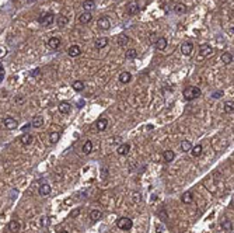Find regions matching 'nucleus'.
<instances>
[{"instance_id":"nucleus-25","label":"nucleus","mask_w":234,"mask_h":233,"mask_svg":"<svg viewBox=\"0 0 234 233\" xmlns=\"http://www.w3.org/2000/svg\"><path fill=\"white\" fill-rule=\"evenodd\" d=\"M82 150L84 154H90L91 150H93V142H91V140H86L83 148H82Z\"/></svg>"},{"instance_id":"nucleus-17","label":"nucleus","mask_w":234,"mask_h":233,"mask_svg":"<svg viewBox=\"0 0 234 233\" xmlns=\"http://www.w3.org/2000/svg\"><path fill=\"white\" fill-rule=\"evenodd\" d=\"M174 11L177 14H180V16H182V14H185L186 11H188V8H186V6L182 4V3H177V4L174 6Z\"/></svg>"},{"instance_id":"nucleus-14","label":"nucleus","mask_w":234,"mask_h":233,"mask_svg":"<svg viewBox=\"0 0 234 233\" xmlns=\"http://www.w3.org/2000/svg\"><path fill=\"white\" fill-rule=\"evenodd\" d=\"M129 150H130V145H129V143H122V145L116 149L118 154H121V156H126V154L129 153Z\"/></svg>"},{"instance_id":"nucleus-26","label":"nucleus","mask_w":234,"mask_h":233,"mask_svg":"<svg viewBox=\"0 0 234 233\" xmlns=\"http://www.w3.org/2000/svg\"><path fill=\"white\" fill-rule=\"evenodd\" d=\"M224 112H227V114H231V112H234V100H228L224 103Z\"/></svg>"},{"instance_id":"nucleus-35","label":"nucleus","mask_w":234,"mask_h":233,"mask_svg":"<svg viewBox=\"0 0 234 233\" xmlns=\"http://www.w3.org/2000/svg\"><path fill=\"white\" fill-rule=\"evenodd\" d=\"M59 138H60L59 132H52V133L49 135V143H51V145H55V143H58Z\"/></svg>"},{"instance_id":"nucleus-21","label":"nucleus","mask_w":234,"mask_h":233,"mask_svg":"<svg viewBox=\"0 0 234 233\" xmlns=\"http://www.w3.org/2000/svg\"><path fill=\"white\" fill-rule=\"evenodd\" d=\"M59 112H62V114H69V112H70V104H69L68 101L59 103Z\"/></svg>"},{"instance_id":"nucleus-47","label":"nucleus","mask_w":234,"mask_h":233,"mask_svg":"<svg viewBox=\"0 0 234 233\" xmlns=\"http://www.w3.org/2000/svg\"><path fill=\"white\" fill-rule=\"evenodd\" d=\"M228 32H230L231 35H234V28H230V30H228Z\"/></svg>"},{"instance_id":"nucleus-12","label":"nucleus","mask_w":234,"mask_h":233,"mask_svg":"<svg viewBox=\"0 0 234 233\" xmlns=\"http://www.w3.org/2000/svg\"><path fill=\"white\" fill-rule=\"evenodd\" d=\"M154 46L157 48L158 51H163L167 48V39L164 38V36H160V38H157V41L154 42Z\"/></svg>"},{"instance_id":"nucleus-42","label":"nucleus","mask_w":234,"mask_h":233,"mask_svg":"<svg viewBox=\"0 0 234 233\" xmlns=\"http://www.w3.org/2000/svg\"><path fill=\"white\" fill-rule=\"evenodd\" d=\"M30 75L32 76V77H40L41 76V69H34V70H31V73H30Z\"/></svg>"},{"instance_id":"nucleus-18","label":"nucleus","mask_w":234,"mask_h":233,"mask_svg":"<svg viewBox=\"0 0 234 233\" xmlns=\"http://www.w3.org/2000/svg\"><path fill=\"white\" fill-rule=\"evenodd\" d=\"M91 18H93V16L90 14V11H86V13L80 14L79 21L82 22V24H87V22H90V21H91Z\"/></svg>"},{"instance_id":"nucleus-30","label":"nucleus","mask_w":234,"mask_h":233,"mask_svg":"<svg viewBox=\"0 0 234 233\" xmlns=\"http://www.w3.org/2000/svg\"><path fill=\"white\" fill-rule=\"evenodd\" d=\"M191 153H192V156H194V157H199L200 154L203 153V148H202V145H196V146H194V148H192V150H191Z\"/></svg>"},{"instance_id":"nucleus-6","label":"nucleus","mask_w":234,"mask_h":233,"mask_svg":"<svg viewBox=\"0 0 234 233\" xmlns=\"http://www.w3.org/2000/svg\"><path fill=\"white\" fill-rule=\"evenodd\" d=\"M107 126H108V119L107 118H98L97 119V122H96V128H97V131L98 132H104L105 129H107Z\"/></svg>"},{"instance_id":"nucleus-37","label":"nucleus","mask_w":234,"mask_h":233,"mask_svg":"<svg viewBox=\"0 0 234 233\" xmlns=\"http://www.w3.org/2000/svg\"><path fill=\"white\" fill-rule=\"evenodd\" d=\"M220 226H222L223 230H233V223H231V221H228V219L223 221L222 223H220Z\"/></svg>"},{"instance_id":"nucleus-5","label":"nucleus","mask_w":234,"mask_h":233,"mask_svg":"<svg viewBox=\"0 0 234 233\" xmlns=\"http://www.w3.org/2000/svg\"><path fill=\"white\" fill-rule=\"evenodd\" d=\"M97 27L101 28V30H108V28L111 27V22H110V18L108 17H100L98 20H97Z\"/></svg>"},{"instance_id":"nucleus-20","label":"nucleus","mask_w":234,"mask_h":233,"mask_svg":"<svg viewBox=\"0 0 234 233\" xmlns=\"http://www.w3.org/2000/svg\"><path fill=\"white\" fill-rule=\"evenodd\" d=\"M130 80H132V75H130L129 72H122L121 75H119V81H121V83L126 84V83H129Z\"/></svg>"},{"instance_id":"nucleus-22","label":"nucleus","mask_w":234,"mask_h":233,"mask_svg":"<svg viewBox=\"0 0 234 233\" xmlns=\"http://www.w3.org/2000/svg\"><path fill=\"white\" fill-rule=\"evenodd\" d=\"M181 201H182L184 204H191V202L194 201V195H192L191 191H186V192H184L182 197H181Z\"/></svg>"},{"instance_id":"nucleus-9","label":"nucleus","mask_w":234,"mask_h":233,"mask_svg":"<svg viewBox=\"0 0 234 233\" xmlns=\"http://www.w3.org/2000/svg\"><path fill=\"white\" fill-rule=\"evenodd\" d=\"M107 45H108V38H107V36H100V38H97L96 42H94V46H96L97 49H104Z\"/></svg>"},{"instance_id":"nucleus-44","label":"nucleus","mask_w":234,"mask_h":233,"mask_svg":"<svg viewBox=\"0 0 234 233\" xmlns=\"http://www.w3.org/2000/svg\"><path fill=\"white\" fill-rule=\"evenodd\" d=\"M3 77H4V67H3V63L0 65V81H3Z\"/></svg>"},{"instance_id":"nucleus-29","label":"nucleus","mask_w":234,"mask_h":233,"mask_svg":"<svg viewBox=\"0 0 234 233\" xmlns=\"http://www.w3.org/2000/svg\"><path fill=\"white\" fill-rule=\"evenodd\" d=\"M128 44H129V36L125 35V34H121L118 36V45L119 46H126Z\"/></svg>"},{"instance_id":"nucleus-27","label":"nucleus","mask_w":234,"mask_h":233,"mask_svg":"<svg viewBox=\"0 0 234 233\" xmlns=\"http://www.w3.org/2000/svg\"><path fill=\"white\" fill-rule=\"evenodd\" d=\"M220 59H222V62L224 65H228V63H231V61H233V55H231L230 52H223L222 56H220Z\"/></svg>"},{"instance_id":"nucleus-7","label":"nucleus","mask_w":234,"mask_h":233,"mask_svg":"<svg viewBox=\"0 0 234 233\" xmlns=\"http://www.w3.org/2000/svg\"><path fill=\"white\" fill-rule=\"evenodd\" d=\"M192 51H194V44L192 42H184L182 45H181V53L185 56L191 55Z\"/></svg>"},{"instance_id":"nucleus-32","label":"nucleus","mask_w":234,"mask_h":233,"mask_svg":"<svg viewBox=\"0 0 234 233\" xmlns=\"http://www.w3.org/2000/svg\"><path fill=\"white\" fill-rule=\"evenodd\" d=\"M69 22V18L66 16H62L60 14L59 17H58V20H56V24H58V27H65L66 24Z\"/></svg>"},{"instance_id":"nucleus-16","label":"nucleus","mask_w":234,"mask_h":233,"mask_svg":"<svg viewBox=\"0 0 234 233\" xmlns=\"http://www.w3.org/2000/svg\"><path fill=\"white\" fill-rule=\"evenodd\" d=\"M31 125H32V128H41V126L44 125V118L41 117V115L34 117V118H32V121H31Z\"/></svg>"},{"instance_id":"nucleus-40","label":"nucleus","mask_w":234,"mask_h":233,"mask_svg":"<svg viewBox=\"0 0 234 233\" xmlns=\"http://www.w3.org/2000/svg\"><path fill=\"white\" fill-rule=\"evenodd\" d=\"M80 213H82V209H80V208H76V209H73L70 212V218H77Z\"/></svg>"},{"instance_id":"nucleus-48","label":"nucleus","mask_w":234,"mask_h":233,"mask_svg":"<svg viewBox=\"0 0 234 233\" xmlns=\"http://www.w3.org/2000/svg\"><path fill=\"white\" fill-rule=\"evenodd\" d=\"M58 233H69V232H66V230H60V232H58Z\"/></svg>"},{"instance_id":"nucleus-33","label":"nucleus","mask_w":234,"mask_h":233,"mask_svg":"<svg viewBox=\"0 0 234 233\" xmlns=\"http://www.w3.org/2000/svg\"><path fill=\"white\" fill-rule=\"evenodd\" d=\"M125 56H126L128 59H135L136 56H138V51H136L135 48H129V49H126V52H125Z\"/></svg>"},{"instance_id":"nucleus-34","label":"nucleus","mask_w":234,"mask_h":233,"mask_svg":"<svg viewBox=\"0 0 234 233\" xmlns=\"http://www.w3.org/2000/svg\"><path fill=\"white\" fill-rule=\"evenodd\" d=\"M181 150L182 152H191L192 150V145H191V142H189V140H182V142H181Z\"/></svg>"},{"instance_id":"nucleus-38","label":"nucleus","mask_w":234,"mask_h":233,"mask_svg":"<svg viewBox=\"0 0 234 233\" xmlns=\"http://www.w3.org/2000/svg\"><path fill=\"white\" fill-rule=\"evenodd\" d=\"M140 199H142V197H140V194H139V192H133V194H132V201H133V204H136V202H140Z\"/></svg>"},{"instance_id":"nucleus-39","label":"nucleus","mask_w":234,"mask_h":233,"mask_svg":"<svg viewBox=\"0 0 234 233\" xmlns=\"http://www.w3.org/2000/svg\"><path fill=\"white\" fill-rule=\"evenodd\" d=\"M223 94H224V93H223L222 90H217V91H213V93H212V98H222Z\"/></svg>"},{"instance_id":"nucleus-15","label":"nucleus","mask_w":234,"mask_h":233,"mask_svg":"<svg viewBox=\"0 0 234 233\" xmlns=\"http://www.w3.org/2000/svg\"><path fill=\"white\" fill-rule=\"evenodd\" d=\"M139 10H140V8H139L138 3L132 2V3H129V4H128V14H130V16H135V14H138Z\"/></svg>"},{"instance_id":"nucleus-3","label":"nucleus","mask_w":234,"mask_h":233,"mask_svg":"<svg viewBox=\"0 0 234 233\" xmlns=\"http://www.w3.org/2000/svg\"><path fill=\"white\" fill-rule=\"evenodd\" d=\"M55 17H54V13H42L40 16V22L42 25H51L54 22Z\"/></svg>"},{"instance_id":"nucleus-43","label":"nucleus","mask_w":234,"mask_h":233,"mask_svg":"<svg viewBox=\"0 0 234 233\" xmlns=\"http://www.w3.org/2000/svg\"><path fill=\"white\" fill-rule=\"evenodd\" d=\"M158 216H161V221H164V222H166L167 218H168V215H167V212L164 209H161L160 212H158Z\"/></svg>"},{"instance_id":"nucleus-41","label":"nucleus","mask_w":234,"mask_h":233,"mask_svg":"<svg viewBox=\"0 0 234 233\" xmlns=\"http://www.w3.org/2000/svg\"><path fill=\"white\" fill-rule=\"evenodd\" d=\"M41 225H42V227L49 226V218H48V216H44V218H41Z\"/></svg>"},{"instance_id":"nucleus-49","label":"nucleus","mask_w":234,"mask_h":233,"mask_svg":"<svg viewBox=\"0 0 234 233\" xmlns=\"http://www.w3.org/2000/svg\"><path fill=\"white\" fill-rule=\"evenodd\" d=\"M27 2H28V3H32V2H35V0H27Z\"/></svg>"},{"instance_id":"nucleus-23","label":"nucleus","mask_w":234,"mask_h":233,"mask_svg":"<svg viewBox=\"0 0 234 233\" xmlns=\"http://www.w3.org/2000/svg\"><path fill=\"white\" fill-rule=\"evenodd\" d=\"M174 157H175V153L172 150H166L163 153V159L166 163H171L172 160H174Z\"/></svg>"},{"instance_id":"nucleus-13","label":"nucleus","mask_w":234,"mask_h":233,"mask_svg":"<svg viewBox=\"0 0 234 233\" xmlns=\"http://www.w3.org/2000/svg\"><path fill=\"white\" fill-rule=\"evenodd\" d=\"M7 227H9V230L12 233H17V232H20V229H21V223L18 221H12Z\"/></svg>"},{"instance_id":"nucleus-2","label":"nucleus","mask_w":234,"mask_h":233,"mask_svg":"<svg viewBox=\"0 0 234 233\" xmlns=\"http://www.w3.org/2000/svg\"><path fill=\"white\" fill-rule=\"evenodd\" d=\"M116 226L121 230H130L133 226V222L130 218H119L118 221H116Z\"/></svg>"},{"instance_id":"nucleus-1","label":"nucleus","mask_w":234,"mask_h":233,"mask_svg":"<svg viewBox=\"0 0 234 233\" xmlns=\"http://www.w3.org/2000/svg\"><path fill=\"white\" fill-rule=\"evenodd\" d=\"M200 94H202V91H200V89L196 86H189L184 90V98H185L186 101L195 100V98H198Z\"/></svg>"},{"instance_id":"nucleus-36","label":"nucleus","mask_w":234,"mask_h":233,"mask_svg":"<svg viewBox=\"0 0 234 233\" xmlns=\"http://www.w3.org/2000/svg\"><path fill=\"white\" fill-rule=\"evenodd\" d=\"M83 8H84L86 11H91L94 8V2L93 0H84V2H83Z\"/></svg>"},{"instance_id":"nucleus-24","label":"nucleus","mask_w":234,"mask_h":233,"mask_svg":"<svg viewBox=\"0 0 234 233\" xmlns=\"http://www.w3.org/2000/svg\"><path fill=\"white\" fill-rule=\"evenodd\" d=\"M102 218V213H101V211H97V209H93L90 212V219H91V222H97V221H100V219Z\"/></svg>"},{"instance_id":"nucleus-46","label":"nucleus","mask_w":234,"mask_h":233,"mask_svg":"<svg viewBox=\"0 0 234 233\" xmlns=\"http://www.w3.org/2000/svg\"><path fill=\"white\" fill-rule=\"evenodd\" d=\"M77 107H79V108H82V107H84V101H79V103H77Z\"/></svg>"},{"instance_id":"nucleus-10","label":"nucleus","mask_w":234,"mask_h":233,"mask_svg":"<svg viewBox=\"0 0 234 233\" xmlns=\"http://www.w3.org/2000/svg\"><path fill=\"white\" fill-rule=\"evenodd\" d=\"M48 46L51 48V49H58V48L60 46V38L59 36H51V38L48 39Z\"/></svg>"},{"instance_id":"nucleus-45","label":"nucleus","mask_w":234,"mask_h":233,"mask_svg":"<svg viewBox=\"0 0 234 233\" xmlns=\"http://www.w3.org/2000/svg\"><path fill=\"white\" fill-rule=\"evenodd\" d=\"M30 126H32L31 124H26V125H23V128H21V131H24V132H26V131H28V128H30Z\"/></svg>"},{"instance_id":"nucleus-28","label":"nucleus","mask_w":234,"mask_h":233,"mask_svg":"<svg viewBox=\"0 0 234 233\" xmlns=\"http://www.w3.org/2000/svg\"><path fill=\"white\" fill-rule=\"evenodd\" d=\"M72 87H73L74 91H83L84 90V81L82 80H76L72 83Z\"/></svg>"},{"instance_id":"nucleus-31","label":"nucleus","mask_w":234,"mask_h":233,"mask_svg":"<svg viewBox=\"0 0 234 233\" xmlns=\"http://www.w3.org/2000/svg\"><path fill=\"white\" fill-rule=\"evenodd\" d=\"M20 142H21V143H23V145H24V146L30 145V143H31V142H32V136H31V135H30V133H24V135H23V136H21V138H20Z\"/></svg>"},{"instance_id":"nucleus-11","label":"nucleus","mask_w":234,"mask_h":233,"mask_svg":"<svg viewBox=\"0 0 234 233\" xmlns=\"http://www.w3.org/2000/svg\"><path fill=\"white\" fill-rule=\"evenodd\" d=\"M68 53L72 56V58H76V56H79L80 53H82V48H80L79 45H72V46L68 49Z\"/></svg>"},{"instance_id":"nucleus-4","label":"nucleus","mask_w":234,"mask_h":233,"mask_svg":"<svg viewBox=\"0 0 234 233\" xmlns=\"http://www.w3.org/2000/svg\"><path fill=\"white\" fill-rule=\"evenodd\" d=\"M3 125H4V128H6V129H16L18 126V122L14 119V118L6 117L3 119Z\"/></svg>"},{"instance_id":"nucleus-8","label":"nucleus","mask_w":234,"mask_h":233,"mask_svg":"<svg viewBox=\"0 0 234 233\" xmlns=\"http://www.w3.org/2000/svg\"><path fill=\"white\" fill-rule=\"evenodd\" d=\"M212 52H213V49H212V46L209 44H202L199 46V53H200V56H210L212 55Z\"/></svg>"},{"instance_id":"nucleus-19","label":"nucleus","mask_w":234,"mask_h":233,"mask_svg":"<svg viewBox=\"0 0 234 233\" xmlns=\"http://www.w3.org/2000/svg\"><path fill=\"white\" fill-rule=\"evenodd\" d=\"M51 191H52L51 185H49V184H42V185L40 187V195H42V197H48L49 194H51Z\"/></svg>"}]
</instances>
